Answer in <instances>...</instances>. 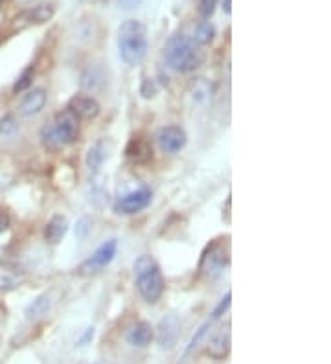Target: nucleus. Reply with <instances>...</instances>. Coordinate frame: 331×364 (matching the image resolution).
<instances>
[{"label":"nucleus","instance_id":"aec40b11","mask_svg":"<svg viewBox=\"0 0 331 364\" xmlns=\"http://www.w3.org/2000/svg\"><path fill=\"white\" fill-rule=\"evenodd\" d=\"M212 94V85L205 80V78H201L194 83V98L197 101L206 100L208 96Z\"/></svg>","mask_w":331,"mask_h":364},{"label":"nucleus","instance_id":"6ab92c4d","mask_svg":"<svg viewBox=\"0 0 331 364\" xmlns=\"http://www.w3.org/2000/svg\"><path fill=\"white\" fill-rule=\"evenodd\" d=\"M32 80H33V69L32 67H28V69L24 70L19 78H17L15 85H13V92H15V94H19V92H24V90L32 85Z\"/></svg>","mask_w":331,"mask_h":364},{"label":"nucleus","instance_id":"5701e85b","mask_svg":"<svg viewBox=\"0 0 331 364\" xmlns=\"http://www.w3.org/2000/svg\"><path fill=\"white\" fill-rule=\"evenodd\" d=\"M230 298H232L230 293H226V295L223 296V298H221V302H219V304H217V307H216V309H214V313H212L210 320H217V318H221V317H223V315H225L226 309L230 307Z\"/></svg>","mask_w":331,"mask_h":364},{"label":"nucleus","instance_id":"7ed1b4c3","mask_svg":"<svg viewBox=\"0 0 331 364\" xmlns=\"http://www.w3.org/2000/svg\"><path fill=\"white\" fill-rule=\"evenodd\" d=\"M133 272L140 296L147 304H157L164 295V278L157 261L144 254L133 265Z\"/></svg>","mask_w":331,"mask_h":364},{"label":"nucleus","instance_id":"f257e3e1","mask_svg":"<svg viewBox=\"0 0 331 364\" xmlns=\"http://www.w3.org/2000/svg\"><path fill=\"white\" fill-rule=\"evenodd\" d=\"M164 59L171 70L179 72V74H188L197 67H201L205 53L194 39L179 33V35H173L169 39L164 48Z\"/></svg>","mask_w":331,"mask_h":364},{"label":"nucleus","instance_id":"f8f14e48","mask_svg":"<svg viewBox=\"0 0 331 364\" xmlns=\"http://www.w3.org/2000/svg\"><path fill=\"white\" fill-rule=\"evenodd\" d=\"M46 105V92L42 89H33L30 90L21 101V114L24 116H33L44 109Z\"/></svg>","mask_w":331,"mask_h":364},{"label":"nucleus","instance_id":"6e6552de","mask_svg":"<svg viewBox=\"0 0 331 364\" xmlns=\"http://www.w3.org/2000/svg\"><path fill=\"white\" fill-rule=\"evenodd\" d=\"M180 335V320L175 315H168L164 317L158 324L157 329V340L160 344V348L171 349L177 344Z\"/></svg>","mask_w":331,"mask_h":364},{"label":"nucleus","instance_id":"dca6fc26","mask_svg":"<svg viewBox=\"0 0 331 364\" xmlns=\"http://www.w3.org/2000/svg\"><path fill=\"white\" fill-rule=\"evenodd\" d=\"M127 155L131 157L133 160H137V162H144L151 157V149L147 146L146 142H142L140 138H133L131 144H129V148H127Z\"/></svg>","mask_w":331,"mask_h":364},{"label":"nucleus","instance_id":"9b49d317","mask_svg":"<svg viewBox=\"0 0 331 364\" xmlns=\"http://www.w3.org/2000/svg\"><path fill=\"white\" fill-rule=\"evenodd\" d=\"M126 340L135 348H147L153 340V327L149 322H137L127 331Z\"/></svg>","mask_w":331,"mask_h":364},{"label":"nucleus","instance_id":"393cba45","mask_svg":"<svg viewBox=\"0 0 331 364\" xmlns=\"http://www.w3.org/2000/svg\"><path fill=\"white\" fill-rule=\"evenodd\" d=\"M87 225H89V219H81V221L78 223V228H76V236H78L79 239L85 238V236H87V232H89V227H87Z\"/></svg>","mask_w":331,"mask_h":364},{"label":"nucleus","instance_id":"b1692460","mask_svg":"<svg viewBox=\"0 0 331 364\" xmlns=\"http://www.w3.org/2000/svg\"><path fill=\"white\" fill-rule=\"evenodd\" d=\"M217 0H199V13L203 19H210L214 15V11H216Z\"/></svg>","mask_w":331,"mask_h":364},{"label":"nucleus","instance_id":"c85d7f7f","mask_svg":"<svg viewBox=\"0 0 331 364\" xmlns=\"http://www.w3.org/2000/svg\"><path fill=\"white\" fill-rule=\"evenodd\" d=\"M0 2H2V0H0Z\"/></svg>","mask_w":331,"mask_h":364},{"label":"nucleus","instance_id":"4468645a","mask_svg":"<svg viewBox=\"0 0 331 364\" xmlns=\"http://www.w3.org/2000/svg\"><path fill=\"white\" fill-rule=\"evenodd\" d=\"M69 230V221L67 217L63 216H53L50 221H48L46 228H44V238L48 243H59L65 238V234Z\"/></svg>","mask_w":331,"mask_h":364},{"label":"nucleus","instance_id":"cd10ccee","mask_svg":"<svg viewBox=\"0 0 331 364\" xmlns=\"http://www.w3.org/2000/svg\"><path fill=\"white\" fill-rule=\"evenodd\" d=\"M223 10H225L226 15L232 13V0H223Z\"/></svg>","mask_w":331,"mask_h":364},{"label":"nucleus","instance_id":"ddd939ff","mask_svg":"<svg viewBox=\"0 0 331 364\" xmlns=\"http://www.w3.org/2000/svg\"><path fill=\"white\" fill-rule=\"evenodd\" d=\"M107 159H109V144H107V140L101 138L94 146H90L89 153H87V168L92 173H98Z\"/></svg>","mask_w":331,"mask_h":364},{"label":"nucleus","instance_id":"423d86ee","mask_svg":"<svg viewBox=\"0 0 331 364\" xmlns=\"http://www.w3.org/2000/svg\"><path fill=\"white\" fill-rule=\"evenodd\" d=\"M157 142L164 153H179L186 146V132L179 125H166L157 132Z\"/></svg>","mask_w":331,"mask_h":364},{"label":"nucleus","instance_id":"f03ea898","mask_svg":"<svg viewBox=\"0 0 331 364\" xmlns=\"http://www.w3.org/2000/svg\"><path fill=\"white\" fill-rule=\"evenodd\" d=\"M118 52L121 61L129 67H137L147 53V30L140 21L129 19L118 28Z\"/></svg>","mask_w":331,"mask_h":364},{"label":"nucleus","instance_id":"a878e982","mask_svg":"<svg viewBox=\"0 0 331 364\" xmlns=\"http://www.w3.org/2000/svg\"><path fill=\"white\" fill-rule=\"evenodd\" d=\"M120 8H126V10H133V8H138L142 4L144 0H116Z\"/></svg>","mask_w":331,"mask_h":364},{"label":"nucleus","instance_id":"20e7f679","mask_svg":"<svg viewBox=\"0 0 331 364\" xmlns=\"http://www.w3.org/2000/svg\"><path fill=\"white\" fill-rule=\"evenodd\" d=\"M78 132L79 118L67 109V111L58 112L50 123L42 127L41 140L44 144V148L58 151V149H63L69 144H72L78 138Z\"/></svg>","mask_w":331,"mask_h":364},{"label":"nucleus","instance_id":"a211bd4d","mask_svg":"<svg viewBox=\"0 0 331 364\" xmlns=\"http://www.w3.org/2000/svg\"><path fill=\"white\" fill-rule=\"evenodd\" d=\"M214 35H216V28L212 26L210 21H203L199 26H197V30H195L194 41L197 42V44H208V42L214 39Z\"/></svg>","mask_w":331,"mask_h":364},{"label":"nucleus","instance_id":"2eb2a0df","mask_svg":"<svg viewBox=\"0 0 331 364\" xmlns=\"http://www.w3.org/2000/svg\"><path fill=\"white\" fill-rule=\"evenodd\" d=\"M53 17V8L50 4H39L33 10L22 13L21 19L28 21V24H42Z\"/></svg>","mask_w":331,"mask_h":364},{"label":"nucleus","instance_id":"9d476101","mask_svg":"<svg viewBox=\"0 0 331 364\" xmlns=\"http://www.w3.org/2000/svg\"><path fill=\"white\" fill-rule=\"evenodd\" d=\"M230 354V326L221 327L219 331L214 333L208 344V355L214 359H225Z\"/></svg>","mask_w":331,"mask_h":364},{"label":"nucleus","instance_id":"4be33fe9","mask_svg":"<svg viewBox=\"0 0 331 364\" xmlns=\"http://www.w3.org/2000/svg\"><path fill=\"white\" fill-rule=\"evenodd\" d=\"M15 131L17 123L15 118L11 116V114H8V116H4L0 120V135H2V137H11V135H15Z\"/></svg>","mask_w":331,"mask_h":364},{"label":"nucleus","instance_id":"bb28decb","mask_svg":"<svg viewBox=\"0 0 331 364\" xmlns=\"http://www.w3.org/2000/svg\"><path fill=\"white\" fill-rule=\"evenodd\" d=\"M8 227H10V219H8V216H4V214H0V232L8 230Z\"/></svg>","mask_w":331,"mask_h":364},{"label":"nucleus","instance_id":"412c9836","mask_svg":"<svg viewBox=\"0 0 331 364\" xmlns=\"http://www.w3.org/2000/svg\"><path fill=\"white\" fill-rule=\"evenodd\" d=\"M212 322H214V320H208V322H205V324H203V326L199 327V329H197V333H195L194 338H192V343H189L188 349H186V354H189V352H194V349L197 348V346H199L201 340H203V338L206 337V333H208V329H210V327H212Z\"/></svg>","mask_w":331,"mask_h":364},{"label":"nucleus","instance_id":"0eeeda50","mask_svg":"<svg viewBox=\"0 0 331 364\" xmlns=\"http://www.w3.org/2000/svg\"><path fill=\"white\" fill-rule=\"evenodd\" d=\"M116 252H118V241L116 239H109L101 247H98V250L81 265V270L83 272H96V270L103 269V267H107L114 259Z\"/></svg>","mask_w":331,"mask_h":364},{"label":"nucleus","instance_id":"1a4fd4ad","mask_svg":"<svg viewBox=\"0 0 331 364\" xmlns=\"http://www.w3.org/2000/svg\"><path fill=\"white\" fill-rule=\"evenodd\" d=\"M69 111H72L78 118L83 120H94L100 114V103L90 96H74L69 103Z\"/></svg>","mask_w":331,"mask_h":364},{"label":"nucleus","instance_id":"39448f33","mask_svg":"<svg viewBox=\"0 0 331 364\" xmlns=\"http://www.w3.org/2000/svg\"><path fill=\"white\" fill-rule=\"evenodd\" d=\"M151 202V191L147 188H140V190H133L126 196H121L114 205V210L118 214H126V216H131V214H138L142 211L144 208H147Z\"/></svg>","mask_w":331,"mask_h":364},{"label":"nucleus","instance_id":"f3484780","mask_svg":"<svg viewBox=\"0 0 331 364\" xmlns=\"http://www.w3.org/2000/svg\"><path fill=\"white\" fill-rule=\"evenodd\" d=\"M50 309V298L48 296H39L37 300H33L30 306L26 307V318L30 320H37V318L44 317Z\"/></svg>","mask_w":331,"mask_h":364}]
</instances>
